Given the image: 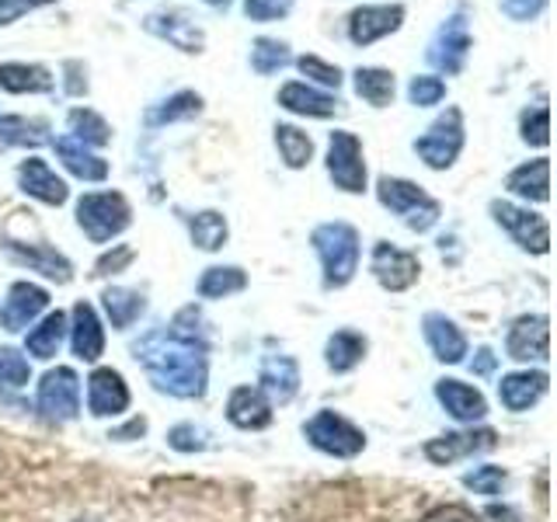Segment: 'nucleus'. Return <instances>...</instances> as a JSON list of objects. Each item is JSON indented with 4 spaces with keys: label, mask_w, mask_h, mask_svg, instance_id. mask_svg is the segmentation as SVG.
<instances>
[{
    "label": "nucleus",
    "mask_w": 557,
    "mask_h": 522,
    "mask_svg": "<svg viewBox=\"0 0 557 522\" xmlns=\"http://www.w3.org/2000/svg\"><path fill=\"white\" fill-rule=\"evenodd\" d=\"M435 397L446 408L449 418H457L463 425H474L487 414V400L478 387H470L463 380H440L435 383Z\"/></svg>",
    "instance_id": "obj_20"
},
{
    "label": "nucleus",
    "mask_w": 557,
    "mask_h": 522,
    "mask_svg": "<svg viewBox=\"0 0 557 522\" xmlns=\"http://www.w3.org/2000/svg\"><path fill=\"white\" fill-rule=\"evenodd\" d=\"M17 188L46 206H63L70 199L66 182L42 161V157H28V161L17 164Z\"/></svg>",
    "instance_id": "obj_16"
},
{
    "label": "nucleus",
    "mask_w": 557,
    "mask_h": 522,
    "mask_svg": "<svg viewBox=\"0 0 557 522\" xmlns=\"http://www.w3.org/2000/svg\"><path fill=\"white\" fill-rule=\"evenodd\" d=\"M544 8L547 0H502V14H509L512 22H533Z\"/></svg>",
    "instance_id": "obj_49"
},
{
    "label": "nucleus",
    "mask_w": 557,
    "mask_h": 522,
    "mask_svg": "<svg viewBox=\"0 0 557 522\" xmlns=\"http://www.w3.org/2000/svg\"><path fill=\"white\" fill-rule=\"evenodd\" d=\"M81 522H84V519H81Z\"/></svg>",
    "instance_id": "obj_58"
},
{
    "label": "nucleus",
    "mask_w": 557,
    "mask_h": 522,
    "mask_svg": "<svg viewBox=\"0 0 557 522\" xmlns=\"http://www.w3.org/2000/svg\"><path fill=\"white\" fill-rule=\"evenodd\" d=\"M206 428H196V425H174L168 432V443L171 449H178V452H196V449H206Z\"/></svg>",
    "instance_id": "obj_47"
},
{
    "label": "nucleus",
    "mask_w": 557,
    "mask_h": 522,
    "mask_svg": "<svg viewBox=\"0 0 557 522\" xmlns=\"http://www.w3.org/2000/svg\"><path fill=\"white\" fill-rule=\"evenodd\" d=\"M52 147H57V157L63 161V167L70 174H77L81 182H104L109 178V161H101L98 153H91L84 144H77L74 136L52 139Z\"/></svg>",
    "instance_id": "obj_28"
},
{
    "label": "nucleus",
    "mask_w": 557,
    "mask_h": 522,
    "mask_svg": "<svg viewBox=\"0 0 557 522\" xmlns=\"http://www.w3.org/2000/svg\"><path fill=\"white\" fill-rule=\"evenodd\" d=\"M296 66H300V74L310 77V80H318L324 87H338L342 84V70L335 63H327L321 57H300L296 60Z\"/></svg>",
    "instance_id": "obj_45"
},
{
    "label": "nucleus",
    "mask_w": 557,
    "mask_h": 522,
    "mask_svg": "<svg viewBox=\"0 0 557 522\" xmlns=\"http://www.w3.org/2000/svg\"><path fill=\"white\" fill-rule=\"evenodd\" d=\"M188 223V234H191V244H196L199 251H220L226 244V234H231V226H226V216L216 213V209H202V213H191L185 216Z\"/></svg>",
    "instance_id": "obj_33"
},
{
    "label": "nucleus",
    "mask_w": 557,
    "mask_h": 522,
    "mask_svg": "<svg viewBox=\"0 0 557 522\" xmlns=\"http://www.w3.org/2000/svg\"><path fill=\"white\" fill-rule=\"evenodd\" d=\"M70 345H74V356L84 362H98L104 352V331L91 303H77L74 307V327H70Z\"/></svg>",
    "instance_id": "obj_26"
},
{
    "label": "nucleus",
    "mask_w": 557,
    "mask_h": 522,
    "mask_svg": "<svg viewBox=\"0 0 557 522\" xmlns=\"http://www.w3.org/2000/svg\"><path fill=\"white\" fill-rule=\"evenodd\" d=\"M550 376L544 370H522V373H509L498 383V400L509 411H530L540 397L547 394Z\"/></svg>",
    "instance_id": "obj_22"
},
{
    "label": "nucleus",
    "mask_w": 557,
    "mask_h": 522,
    "mask_svg": "<svg viewBox=\"0 0 557 522\" xmlns=\"http://www.w3.org/2000/svg\"><path fill=\"white\" fill-rule=\"evenodd\" d=\"M226 418L244 432H258L272 425V405L258 387H237L231 400H226Z\"/></svg>",
    "instance_id": "obj_23"
},
{
    "label": "nucleus",
    "mask_w": 557,
    "mask_h": 522,
    "mask_svg": "<svg viewBox=\"0 0 557 522\" xmlns=\"http://www.w3.org/2000/svg\"><path fill=\"white\" fill-rule=\"evenodd\" d=\"M136 258V251L129 248V244H115V251H104L98 258V265H95V275H115L129 265V261Z\"/></svg>",
    "instance_id": "obj_48"
},
{
    "label": "nucleus",
    "mask_w": 557,
    "mask_h": 522,
    "mask_svg": "<svg viewBox=\"0 0 557 522\" xmlns=\"http://www.w3.org/2000/svg\"><path fill=\"white\" fill-rule=\"evenodd\" d=\"M101 303H104V313H109L112 327L126 331L139 321V313L147 310V300L139 296L136 289H126V286H109L101 293Z\"/></svg>",
    "instance_id": "obj_31"
},
{
    "label": "nucleus",
    "mask_w": 557,
    "mask_h": 522,
    "mask_svg": "<svg viewBox=\"0 0 557 522\" xmlns=\"http://www.w3.org/2000/svg\"><path fill=\"white\" fill-rule=\"evenodd\" d=\"M129 408V387L119 370L101 365L87 376V411L95 418H115Z\"/></svg>",
    "instance_id": "obj_14"
},
{
    "label": "nucleus",
    "mask_w": 557,
    "mask_h": 522,
    "mask_svg": "<svg viewBox=\"0 0 557 522\" xmlns=\"http://www.w3.org/2000/svg\"><path fill=\"white\" fill-rule=\"evenodd\" d=\"M63 74H66V95L81 98L87 91V80H84V66L77 60H66L63 63Z\"/></svg>",
    "instance_id": "obj_51"
},
{
    "label": "nucleus",
    "mask_w": 557,
    "mask_h": 522,
    "mask_svg": "<svg viewBox=\"0 0 557 522\" xmlns=\"http://www.w3.org/2000/svg\"><path fill=\"white\" fill-rule=\"evenodd\" d=\"M505 188L519 199L547 202L550 199V161L547 157H536L530 164H519L509 178H505Z\"/></svg>",
    "instance_id": "obj_29"
},
{
    "label": "nucleus",
    "mask_w": 557,
    "mask_h": 522,
    "mask_svg": "<svg viewBox=\"0 0 557 522\" xmlns=\"http://www.w3.org/2000/svg\"><path fill=\"white\" fill-rule=\"evenodd\" d=\"M370 269L376 275V283L387 293H405L418 283V275H422V261H418V254H411V251H400L394 244L380 240L373 248Z\"/></svg>",
    "instance_id": "obj_11"
},
{
    "label": "nucleus",
    "mask_w": 557,
    "mask_h": 522,
    "mask_svg": "<svg viewBox=\"0 0 557 522\" xmlns=\"http://www.w3.org/2000/svg\"><path fill=\"white\" fill-rule=\"evenodd\" d=\"M136 359L144 362L150 383L161 394L199 400L209 383L206 335L199 327V310L185 307L174 313L168 327H157L133 345Z\"/></svg>",
    "instance_id": "obj_1"
},
{
    "label": "nucleus",
    "mask_w": 557,
    "mask_h": 522,
    "mask_svg": "<svg viewBox=\"0 0 557 522\" xmlns=\"http://www.w3.org/2000/svg\"><path fill=\"white\" fill-rule=\"evenodd\" d=\"M505 352L516 362H547L550 359V321L544 313H527L509 327Z\"/></svg>",
    "instance_id": "obj_12"
},
{
    "label": "nucleus",
    "mask_w": 557,
    "mask_h": 522,
    "mask_svg": "<svg viewBox=\"0 0 557 522\" xmlns=\"http://www.w3.org/2000/svg\"><path fill=\"white\" fill-rule=\"evenodd\" d=\"M313 251L321 258V272H324V289H342L352 283V275L359 272V231L348 223H321L313 226L310 234Z\"/></svg>",
    "instance_id": "obj_2"
},
{
    "label": "nucleus",
    "mask_w": 557,
    "mask_h": 522,
    "mask_svg": "<svg viewBox=\"0 0 557 522\" xmlns=\"http://www.w3.org/2000/svg\"><path fill=\"white\" fill-rule=\"evenodd\" d=\"M408 98H411V104H418V109H432V104H440L446 98V80L432 77V74H418L408 84Z\"/></svg>",
    "instance_id": "obj_42"
},
{
    "label": "nucleus",
    "mask_w": 557,
    "mask_h": 522,
    "mask_svg": "<svg viewBox=\"0 0 557 522\" xmlns=\"http://www.w3.org/2000/svg\"><path fill=\"white\" fill-rule=\"evenodd\" d=\"M289 63H293V52L286 42L269 39V35L255 39V46H251V70L255 74L269 77V74H278V70H286Z\"/></svg>",
    "instance_id": "obj_39"
},
{
    "label": "nucleus",
    "mask_w": 557,
    "mask_h": 522,
    "mask_svg": "<svg viewBox=\"0 0 557 522\" xmlns=\"http://www.w3.org/2000/svg\"><path fill=\"white\" fill-rule=\"evenodd\" d=\"M492 216L509 234L522 251H533V254H547L550 251V226L540 213H530V209H519L512 202H492Z\"/></svg>",
    "instance_id": "obj_9"
},
{
    "label": "nucleus",
    "mask_w": 557,
    "mask_h": 522,
    "mask_svg": "<svg viewBox=\"0 0 557 522\" xmlns=\"http://www.w3.org/2000/svg\"><path fill=\"white\" fill-rule=\"evenodd\" d=\"M376 199L380 206H387L394 216H400V223L414 234L432 231L443 216V206L435 202L422 185L405 182V178H387V174H383L376 182Z\"/></svg>",
    "instance_id": "obj_3"
},
{
    "label": "nucleus",
    "mask_w": 557,
    "mask_h": 522,
    "mask_svg": "<svg viewBox=\"0 0 557 522\" xmlns=\"http://www.w3.org/2000/svg\"><path fill=\"white\" fill-rule=\"evenodd\" d=\"M405 25V4H366L348 14V39L356 46H373Z\"/></svg>",
    "instance_id": "obj_13"
},
{
    "label": "nucleus",
    "mask_w": 557,
    "mask_h": 522,
    "mask_svg": "<svg viewBox=\"0 0 557 522\" xmlns=\"http://www.w3.org/2000/svg\"><path fill=\"white\" fill-rule=\"evenodd\" d=\"M202 112V98L196 91H178L168 101H161L157 109L147 115L150 126H164V122H182V119H196Z\"/></svg>",
    "instance_id": "obj_40"
},
{
    "label": "nucleus",
    "mask_w": 557,
    "mask_h": 522,
    "mask_svg": "<svg viewBox=\"0 0 557 522\" xmlns=\"http://www.w3.org/2000/svg\"><path fill=\"white\" fill-rule=\"evenodd\" d=\"M147 32H153L157 39L171 42L182 52H202L206 46V32L191 22L185 11H153L147 14Z\"/></svg>",
    "instance_id": "obj_18"
},
{
    "label": "nucleus",
    "mask_w": 557,
    "mask_h": 522,
    "mask_svg": "<svg viewBox=\"0 0 557 522\" xmlns=\"http://www.w3.org/2000/svg\"><path fill=\"white\" fill-rule=\"evenodd\" d=\"M66 338V313H49V318H42L39 327H32L28 331V338H25V352L35 356V359H52L60 352V345Z\"/></svg>",
    "instance_id": "obj_34"
},
{
    "label": "nucleus",
    "mask_w": 557,
    "mask_h": 522,
    "mask_svg": "<svg viewBox=\"0 0 557 522\" xmlns=\"http://www.w3.org/2000/svg\"><path fill=\"white\" fill-rule=\"evenodd\" d=\"M498 365V356L492 352V348H478V356L470 359V370H474L478 376H492Z\"/></svg>",
    "instance_id": "obj_52"
},
{
    "label": "nucleus",
    "mask_w": 557,
    "mask_h": 522,
    "mask_svg": "<svg viewBox=\"0 0 557 522\" xmlns=\"http://www.w3.org/2000/svg\"><path fill=\"white\" fill-rule=\"evenodd\" d=\"M46 307H49V293L42 286H35V283H14L8 289L4 307H0V327L22 331V327H28L35 318H39Z\"/></svg>",
    "instance_id": "obj_19"
},
{
    "label": "nucleus",
    "mask_w": 557,
    "mask_h": 522,
    "mask_svg": "<svg viewBox=\"0 0 557 522\" xmlns=\"http://www.w3.org/2000/svg\"><path fill=\"white\" fill-rule=\"evenodd\" d=\"M293 11V0H244V14L251 22H278Z\"/></svg>",
    "instance_id": "obj_46"
},
{
    "label": "nucleus",
    "mask_w": 557,
    "mask_h": 522,
    "mask_svg": "<svg viewBox=\"0 0 557 522\" xmlns=\"http://www.w3.org/2000/svg\"><path fill=\"white\" fill-rule=\"evenodd\" d=\"M522 139L530 147H547L550 144V112L547 104H536L533 112H522Z\"/></svg>",
    "instance_id": "obj_44"
},
{
    "label": "nucleus",
    "mask_w": 557,
    "mask_h": 522,
    "mask_svg": "<svg viewBox=\"0 0 557 522\" xmlns=\"http://www.w3.org/2000/svg\"><path fill=\"white\" fill-rule=\"evenodd\" d=\"M425 341L432 348V356L440 359V362H463L467 356V338H463V331L453 324L446 313H425Z\"/></svg>",
    "instance_id": "obj_25"
},
{
    "label": "nucleus",
    "mask_w": 557,
    "mask_h": 522,
    "mask_svg": "<svg viewBox=\"0 0 557 522\" xmlns=\"http://www.w3.org/2000/svg\"><path fill=\"white\" fill-rule=\"evenodd\" d=\"M0 87L8 95H46L57 87V77L42 63H0Z\"/></svg>",
    "instance_id": "obj_27"
},
{
    "label": "nucleus",
    "mask_w": 557,
    "mask_h": 522,
    "mask_svg": "<svg viewBox=\"0 0 557 522\" xmlns=\"http://www.w3.org/2000/svg\"><path fill=\"white\" fill-rule=\"evenodd\" d=\"M28 376V359L17 348H0V390H22Z\"/></svg>",
    "instance_id": "obj_41"
},
{
    "label": "nucleus",
    "mask_w": 557,
    "mask_h": 522,
    "mask_svg": "<svg viewBox=\"0 0 557 522\" xmlns=\"http://www.w3.org/2000/svg\"><path fill=\"white\" fill-rule=\"evenodd\" d=\"M66 126L74 133L77 144H84V147H104L112 139V126L95 109H74L66 115Z\"/></svg>",
    "instance_id": "obj_38"
},
{
    "label": "nucleus",
    "mask_w": 557,
    "mask_h": 522,
    "mask_svg": "<svg viewBox=\"0 0 557 522\" xmlns=\"http://www.w3.org/2000/svg\"><path fill=\"white\" fill-rule=\"evenodd\" d=\"M422 522H481V515L470 512L467 505H435Z\"/></svg>",
    "instance_id": "obj_50"
},
{
    "label": "nucleus",
    "mask_w": 557,
    "mask_h": 522,
    "mask_svg": "<svg viewBox=\"0 0 557 522\" xmlns=\"http://www.w3.org/2000/svg\"><path fill=\"white\" fill-rule=\"evenodd\" d=\"M327 174L335 188L359 196L366 191V161H362V144L356 133L335 129L327 139Z\"/></svg>",
    "instance_id": "obj_8"
},
{
    "label": "nucleus",
    "mask_w": 557,
    "mask_h": 522,
    "mask_svg": "<svg viewBox=\"0 0 557 522\" xmlns=\"http://www.w3.org/2000/svg\"><path fill=\"white\" fill-rule=\"evenodd\" d=\"M278 104L293 115H310V119H327L338 112V98H331L304 80H289L278 87Z\"/></svg>",
    "instance_id": "obj_24"
},
{
    "label": "nucleus",
    "mask_w": 557,
    "mask_h": 522,
    "mask_svg": "<svg viewBox=\"0 0 557 522\" xmlns=\"http://www.w3.org/2000/svg\"><path fill=\"white\" fill-rule=\"evenodd\" d=\"M463 150V115L460 109H449L429 126L425 136L414 139V153L422 157L425 167L432 171H446L457 164V157Z\"/></svg>",
    "instance_id": "obj_6"
},
{
    "label": "nucleus",
    "mask_w": 557,
    "mask_h": 522,
    "mask_svg": "<svg viewBox=\"0 0 557 522\" xmlns=\"http://www.w3.org/2000/svg\"><path fill=\"white\" fill-rule=\"evenodd\" d=\"M202 4H209V8H231V0H202Z\"/></svg>",
    "instance_id": "obj_57"
},
{
    "label": "nucleus",
    "mask_w": 557,
    "mask_h": 522,
    "mask_svg": "<svg viewBox=\"0 0 557 522\" xmlns=\"http://www.w3.org/2000/svg\"><path fill=\"white\" fill-rule=\"evenodd\" d=\"M28 4V11H35V8H46V4H57V0H25Z\"/></svg>",
    "instance_id": "obj_56"
},
{
    "label": "nucleus",
    "mask_w": 557,
    "mask_h": 522,
    "mask_svg": "<svg viewBox=\"0 0 557 522\" xmlns=\"http://www.w3.org/2000/svg\"><path fill=\"white\" fill-rule=\"evenodd\" d=\"M463 484H467L474 495L495 498V495H502V484H505V467H495V463L474 467V470H470V474L463 477Z\"/></svg>",
    "instance_id": "obj_43"
},
{
    "label": "nucleus",
    "mask_w": 557,
    "mask_h": 522,
    "mask_svg": "<svg viewBox=\"0 0 557 522\" xmlns=\"http://www.w3.org/2000/svg\"><path fill=\"white\" fill-rule=\"evenodd\" d=\"M304 435L313 449H321L327 457H338V460H352L366 449V432L338 411H318L304 425Z\"/></svg>",
    "instance_id": "obj_5"
},
{
    "label": "nucleus",
    "mask_w": 557,
    "mask_h": 522,
    "mask_svg": "<svg viewBox=\"0 0 557 522\" xmlns=\"http://www.w3.org/2000/svg\"><path fill=\"white\" fill-rule=\"evenodd\" d=\"M470 32H467V17L463 11H457L453 17H446V22L440 25V32H435V39L429 42V63L435 70H443V74H460L463 63H467V52H470Z\"/></svg>",
    "instance_id": "obj_10"
},
{
    "label": "nucleus",
    "mask_w": 557,
    "mask_h": 522,
    "mask_svg": "<svg viewBox=\"0 0 557 522\" xmlns=\"http://www.w3.org/2000/svg\"><path fill=\"white\" fill-rule=\"evenodd\" d=\"M0 144L4 147H42L49 144V126L25 115H4L0 119Z\"/></svg>",
    "instance_id": "obj_35"
},
{
    "label": "nucleus",
    "mask_w": 557,
    "mask_h": 522,
    "mask_svg": "<svg viewBox=\"0 0 557 522\" xmlns=\"http://www.w3.org/2000/svg\"><path fill=\"white\" fill-rule=\"evenodd\" d=\"M258 383V390L269 397V405H289L296 390H300V365H296L293 356H269L261 362Z\"/></svg>",
    "instance_id": "obj_21"
},
{
    "label": "nucleus",
    "mask_w": 557,
    "mask_h": 522,
    "mask_svg": "<svg viewBox=\"0 0 557 522\" xmlns=\"http://www.w3.org/2000/svg\"><path fill=\"white\" fill-rule=\"evenodd\" d=\"M248 286V275L237 265H213L206 269L199 278V296L202 300H223V296H234Z\"/></svg>",
    "instance_id": "obj_36"
},
{
    "label": "nucleus",
    "mask_w": 557,
    "mask_h": 522,
    "mask_svg": "<svg viewBox=\"0 0 557 522\" xmlns=\"http://www.w3.org/2000/svg\"><path fill=\"white\" fill-rule=\"evenodd\" d=\"M356 95L362 101H370L373 109H387L394 101L397 91V80H394V70H383V66H359L356 70Z\"/></svg>",
    "instance_id": "obj_32"
},
{
    "label": "nucleus",
    "mask_w": 557,
    "mask_h": 522,
    "mask_svg": "<svg viewBox=\"0 0 557 522\" xmlns=\"http://www.w3.org/2000/svg\"><path fill=\"white\" fill-rule=\"evenodd\" d=\"M498 443V432L495 428H470V432H446L440 439H429L425 443V457L432 463H453V460H463V457H474V452H484Z\"/></svg>",
    "instance_id": "obj_15"
},
{
    "label": "nucleus",
    "mask_w": 557,
    "mask_h": 522,
    "mask_svg": "<svg viewBox=\"0 0 557 522\" xmlns=\"http://www.w3.org/2000/svg\"><path fill=\"white\" fill-rule=\"evenodd\" d=\"M4 248L14 261H22V265H28L32 272H39L46 278H52V283H70L74 278V265H70V258H63L57 248H49V244H22L8 237Z\"/></svg>",
    "instance_id": "obj_17"
},
{
    "label": "nucleus",
    "mask_w": 557,
    "mask_h": 522,
    "mask_svg": "<svg viewBox=\"0 0 557 522\" xmlns=\"http://www.w3.org/2000/svg\"><path fill=\"white\" fill-rule=\"evenodd\" d=\"M144 432H147V422H144V418H129V422L122 425V428H112L109 439H133V435L139 439V435H144Z\"/></svg>",
    "instance_id": "obj_54"
},
{
    "label": "nucleus",
    "mask_w": 557,
    "mask_h": 522,
    "mask_svg": "<svg viewBox=\"0 0 557 522\" xmlns=\"http://www.w3.org/2000/svg\"><path fill=\"white\" fill-rule=\"evenodd\" d=\"M77 223L95 244H109L122 231H129L133 209L126 196H119V191H87L77 202Z\"/></svg>",
    "instance_id": "obj_4"
},
{
    "label": "nucleus",
    "mask_w": 557,
    "mask_h": 522,
    "mask_svg": "<svg viewBox=\"0 0 557 522\" xmlns=\"http://www.w3.org/2000/svg\"><path fill=\"white\" fill-rule=\"evenodd\" d=\"M487 515H492V519H498V522H516L512 509H498V505H492V509H487Z\"/></svg>",
    "instance_id": "obj_55"
},
{
    "label": "nucleus",
    "mask_w": 557,
    "mask_h": 522,
    "mask_svg": "<svg viewBox=\"0 0 557 522\" xmlns=\"http://www.w3.org/2000/svg\"><path fill=\"white\" fill-rule=\"evenodd\" d=\"M28 14V4L25 0H0V25H14L17 17Z\"/></svg>",
    "instance_id": "obj_53"
},
{
    "label": "nucleus",
    "mask_w": 557,
    "mask_h": 522,
    "mask_svg": "<svg viewBox=\"0 0 557 522\" xmlns=\"http://www.w3.org/2000/svg\"><path fill=\"white\" fill-rule=\"evenodd\" d=\"M39 411L46 422L66 425L81 414V380L70 365L49 370L39 383Z\"/></svg>",
    "instance_id": "obj_7"
},
{
    "label": "nucleus",
    "mask_w": 557,
    "mask_h": 522,
    "mask_svg": "<svg viewBox=\"0 0 557 522\" xmlns=\"http://www.w3.org/2000/svg\"><path fill=\"white\" fill-rule=\"evenodd\" d=\"M275 147L289 171H300L313 157V139L296 126H275Z\"/></svg>",
    "instance_id": "obj_37"
},
{
    "label": "nucleus",
    "mask_w": 557,
    "mask_h": 522,
    "mask_svg": "<svg viewBox=\"0 0 557 522\" xmlns=\"http://www.w3.org/2000/svg\"><path fill=\"white\" fill-rule=\"evenodd\" d=\"M366 338L359 335V331H335V335L327 338V348H324V362L331 373H348L356 370V365L366 359Z\"/></svg>",
    "instance_id": "obj_30"
}]
</instances>
